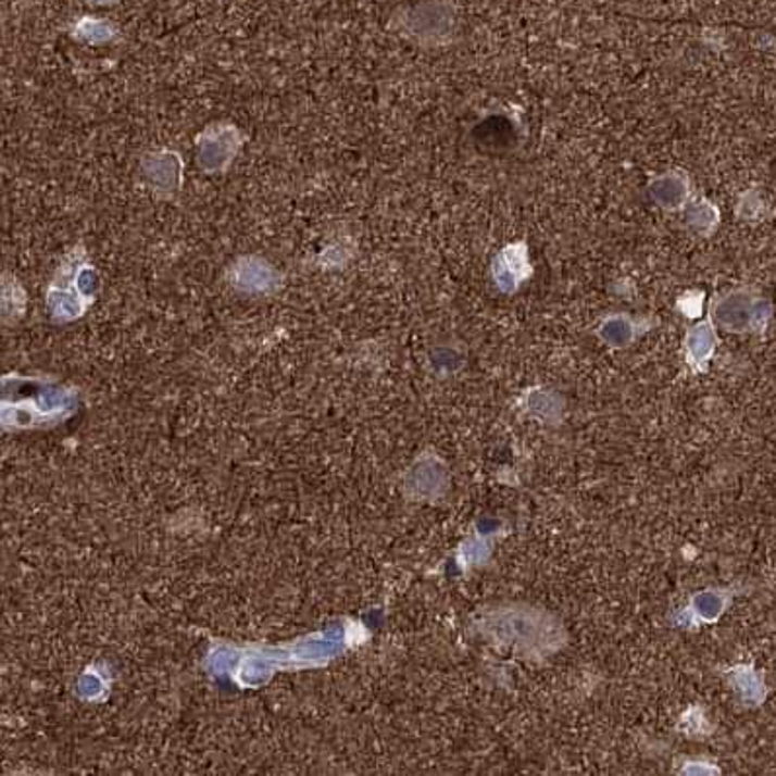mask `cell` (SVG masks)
Listing matches in <instances>:
<instances>
[{"label": "cell", "mask_w": 776, "mask_h": 776, "mask_svg": "<svg viewBox=\"0 0 776 776\" xmlns=\"http://www.w3.org/2000/svg\"><path fill=\"white\" fill-rule=\"evenodd\" d=\"M98 274L88 262L85 248L78 247L63 260L48 289V306L61 321L78 318L95 299Z\"/></svg>", "instance_id": "cell-1"}, {"label": "cell", "mask_w": 776, "mask_h": 776, "mask_svg": "<svg viewBox=\"0 0 776 776\" xmlns=\"http://www.w3.org/2000/svg\"><path fill=\"white\" fill-rule=\"evenodd\" d=\"M484 628L500 638L502 644L525 648L530 652L547 650L559 642L556 626L550 625L549 616L539 611L503 609L484 621Z\"/></svg>", "instance_id": "cell-2"}, {"label": "cell", "mask_w": 776, "mask_h": 776, "mask_svg": "<svg viewBox=\"0 0 776 776\" xmlns=\"http://www.w3.org/2000/svg\"><path fill=\"white\" fill-rule=\"evenodd\" d=\"M711 313L714 324L724 330H759L767 324L771 304L749 289H734L714 299Z\"/></svg>", "instance_id": "cell-3"}, {"label": "cell", "mask_w": 776, "mask_h": 776, "mask_svg": "<svg viewBox=\"0 0 776 776\" xmlns=\"http://www.w3.org/2000/svg\"><path fill=\"white\" fill-rule=\"evenodd\" d=\"M242 142L245 137L235 125H211L196 139L199 168L205 172L227 171L240 151Z\"/></svg>", "instance_id": "cell-4"}, {"label": "cell", "mask_w": 776, "mask_h": 776, "mask_svg": "<svg viewBox=\"0 0 776 776\" xmlns=\"http://www.w3.org/2000/svg\"><path fill=\"white\" fill-rule=\"evenodd\" d=\"M228 281L242 293L267 295L274 293L279 287L281 275L264 258L247 256L238 258L233 264Z\"/></svg>", "instance_id": "cell-5"}, {"label": "cell", "mask_w": 776, "mask_h": 776, "mask_svg": "<svg viewBox=\"0 0 776 776\" xmlns=\"http://www.w3.org/2000/svg\"><path fill=\"white\" fill-rule=\"evenodd\" d=\"M530 274L533 265L529 264V250L523 242L503 248L493 260V284L502 293H515L521 284L529 279Z\"/></svg>", "instance_id": "cell-6"}, {"label": "cell", "mask_w": 776, "mask_h": 776, "mask_svg": "<svg viewBox=\"0 0 776 776\" xmlns=\"http://www.w3.org/2000/svg\"><path fill=\"white\" fill-rule=\"evenodd\" d=\"M142 172L157 191L172 193L180 188L182 161L176 152H152L142 161Z\"/></svg>", "instance_id": "cell-7"}, {"label": "cell", "mask_w": 776, "mask_h": 776, "mask_svg": "<svg viewBox=\"0 0 776 776\" xmlns=\"http://www.w3.org/2000/svg\"><path fill=\"white\" fill-rule=\"evenodd\" d=\"M716 343H718V336L711 321L689 328L685 336V358L692 370L701 371L706 367L712 353L716 350Z\"/></svg>", "instance_id": "cell-8"}, {"label": "cell", "mask_w": 776, "mask_h": 776, "mask_svg": "<svg viewBox=\"0 0 776 776\" xmlns=\"http://www.w3.org/2000/svg\"><path fill=\"white\" fill-rule=\"evenodd\" d=\"M650 196L667 211L685 208L689 203V180L677 172H667L650 184Z\"/></svg>", "instance_id": "cell-9"}, {"label": "cell", "mask_w": 776, "mask_h": 776, "mask_svg": "<svg viewBox=\"0 0 776 776\" xmlns=\"http://www.w3.org/2000/svg\"><path fill=\"white\" fill-rule=\"evenodd\" d=\"M638 334H640V326L628 314L606 316L605 321L597 328V336L601 338V341L615 350L628 348L638 338Z\"/></svg>", "instance_id": "cell-10"}, {"label": "cell", "mask_w": 776, "mask_h": 776, "mask_svg": "<svg viewBox=\"0 0 776 776\" xmlns=\"http://www.w3.org/2000/svg\"><path fill=\"white\" fill-rule=\"evenodd\" d=\"M115 26L112 22H108L104 18H90V16H85V18L78 20L73 28V38L78 39V41H85V43H92V46H100V43H108L115 38Z\"/></svg>", "instance_id": "cell-11"}, {"label": "cell", "mask_w": 776, "mask_h": 776, "mask_svg": "<svg viewBox=\"0 0 776 776\" xmlns=\"http://www.w3.org/2000/svg\"><path fill=\"white\" fill-rule=\"evenodd\" d=\"M685 218L697 233H712L714 227L718 225V209L714 208L711 201H706V199L692 201L691 205L687 208Z\"/></svg>", "instance_id": "cell-12"}, {"label": "cell", "mask_w": 776, "mask_h": 776, "mask_svg": "<svg viewBox=\"0 0 776 776\" xmlns=\"http://www.w3.org/2000/svg\"><path fill=\"white\" fill-rule=\"evenodd\" d=\"M726 606V599L718 591H702L692 597L691 611L701 621H716Z\"/></svg>", "instance_id": "cell-13"}, {"label": "cell", "mask_w": 776, "mask_h": 776, "mask_svg": "<svg viewBox=\"0 0 776 776\" xmlns=\"http://www.w3.org/2000/svg\"><path fill=\"white\" fill-rule=\"evenodd\" d=\"M529 410L542 420H556L562 412V400L550 390L530 392Z\"/></svg>", "instance_id": "cell-14"}, {"label": "cell", "mask_w": 776, "mask_h": 776, "mask_svg": "<svg viewBox=\"0 0 776 776\" xmlns=\"http://www.w3.org/2000/svg\"><path fill=\"white\" fill-rule=\"evenodd\" d=\"M88 4H95V7H108V4H114L117 0H86Z\"/></svg>", "instance_id": "cell-15"}]
</instances>
